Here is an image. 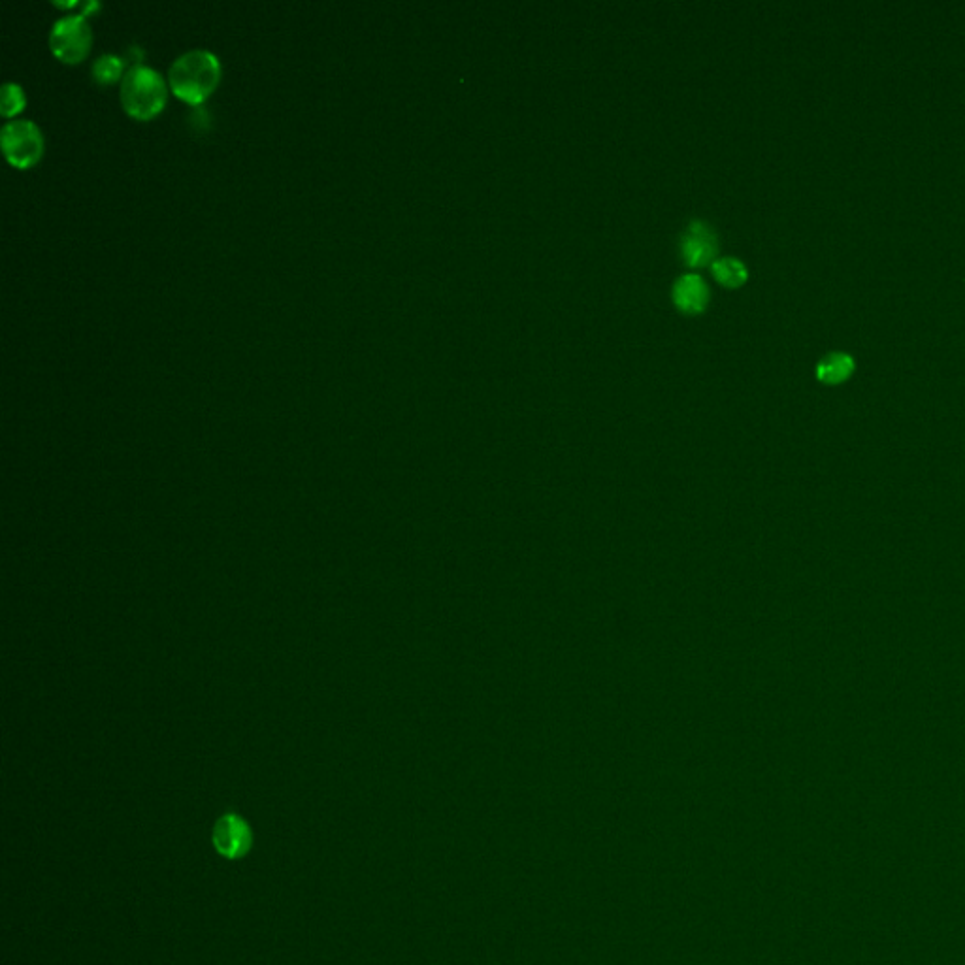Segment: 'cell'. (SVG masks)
<instances>
[{"mask_svg":"<svg viewBox=\"0 0 965 965\" xmlns=\"http://www.w3.org/2000/svg\"><path fill=\"white\" fill-rule=\"evenodd\" d=\"M219 76L221 63L217 55L204 48H195L181 53L172 61L168 83L180 99L198 104L212 93Z\"/></svg>","mask_w":965,"mask_h":965,"instance_id":"obj_1","label":"cell"},{"mask_svg":"<svg viewBox=\"0 0 965 965\" xmlns=\"http://www.w3.org/2000/svg\"><path fill=\"white\" fill-rule=\"evenodd\" d=\"M119 99L127 114L136 119L159 114L166 102V83L161 72L142 63L132 65L121 78Z\"/></svg>","mask_w":965,"mask_h":965,"instance_id":"obj_2","label":"cell"},{"mask_svg":"<svg viewBox=\"0 0 965 965\" xmlns=\"http://www.w3.org/2000/svg\"><path fill=\"white\" fill-rule=\"evenodd\" d=\"M0 142L6 159L17 168L33 166L44 151V136L31 119H12L0 129Z\"/></svg>","mask_w":965,"mask_h":965,"instance_id":"obj_3","label":"cell"},{"mask_svg":"<svg viewBox=\"0 0 965 965\" xmlns=\"http://www.w3.org/2000/svg\"><path fill=\"white\" fill-rule=\"evenodd\" d=\"M91 42V25L82 14L59 17L51 27V51L65 63H80L91 48Z\"/></svg>","mask_w":965,"mask_h":965,"instance_id":"obj_4","label":"cell"},{"mask_svg":"<svg viewBox=\"0 0 965 965\" xmlns=\"http://www.w3.org/2000/svg\"><path fill=\"white\" fill-rule=\"evenodd\" d=\"M212 841L215 851L227 860H240L253 847V832L246 820L236 813H227L213 826Z\"/></svg>","mask_w":965,"mask_h":965,"instance_id":"obj_5","label":"cell"},{"mask_svg":"<svg viewBox=\"0 0 965 965\" xmlns=\"http://www.w3.org/2000/svg\"><path fill=\"white\" fill-rule=\"evenodd\" d=\"M719 253V238L705 221H692L681 236V257L690 268L711 264Z\"/></svg>","mask_w":965,"mask_h":965,"instance_id":"obj_6","label":"cell"},{"mask_svg":"<svg viewBox=\"0 0 965 965\" xmlns=\"http://www.w3.org/2000/svg\"><path fill=\"white\" fill-rule=\"evenodd\" d=\"M671 298L675 308L687 315H698L709 304V287L700 274H685L673 283Z\"/></svg>","mask_w":965,"mask_h":965,"instance_id":"obj_7","label":"cell"},{"mask_svg":"<svg viewBox=\"0 0 965 965\" xmlns=\"http://www.w3.org/2000/svg\"><path fill=\"white\" fill-rule=\"evenodd\" d=\"M854 370H856V360L851 353L834 351V353H828L826 357L818 360L817 377L818 381H822V383L837 385V383L849 379Z\"/></svg>","mask_w":965,"mask_h":965,"instance_id":"obj_8","label":"cell"},{"mask_svg":"<svg viewBox=\"0 0 965 965\" xmlns=\"http://www.w3.org/2000/svg\"><path fill=\"white\" fill-rule=\"evenodd\" d=\"M711 270H713V276L719 281L720 285L728 287V289L741 287L749 278L747 266L736 257L717 259L711 264Z\"/></svg>","mask_w":965,"mask_h":965,"instance_id":"obj_9","label":"cell"},{"mask_svg":"<svg viewBox=\"0 0 965 965\" xmlns=\"http://www.w3.org/2000/svg\"><path fill=\"white\" fill-rule=\"evenodd\" d=\"M123 59L114 53H102L93 65H91V76L99 83H114L115 80L123 78Z\"/></svg>","mask_w":965,"mask_h":965,"instance_id":"obj_10","label":"cell"},{"mask_svg":"<svg viewBox=\"0 0 965 965\" xmlns=\"http://www.w3.org/2000/svg\"><path fill=\"white\" fill-rule=\"evenodd\" d=\"M25 106L23 87L16 82H6L0 89V112L6 117L16 115Z\"/></svg>","mask_w":965,"mask_h":965,"instance_id":"obj_11","label":"cell"}]
</instances>
